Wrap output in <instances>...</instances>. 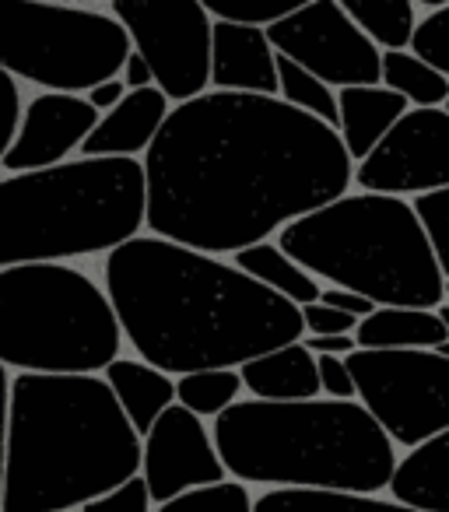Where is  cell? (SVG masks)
<instances>
[{
    "label": "cell",
    "mask_w": 449,
    "mask_h": 512,
    "mask_svg": "<svg viewBox=\"0 0 449 512\" xmlns=\"http://www.w3.org/2000/svg\"><path fill=\"white\" fill-rule=\"evenodd\" d=\"M337 127L278 95L200 92L176 102L144 151V228L232 256L351 186Z\"/></svg>",
    "instance_id": "1"
},
{
    "label": "cell",
    "mask_w": 449,
    "mask_h": 512,
    "mask_svg": "<svg viewBox=\"0 0 449 512\" xmlns=\"http://www.w3.org/2000/svg\"><path fill=\"white\" fill-rule=\"evenodd\" d=\"M102 271L123 341L169 376L239 369L306 337L302 306L221 256L162 235H134L109 249Z\"/></svg>",
    "instance_id": "2"
},
{
    "label": "cell",
    "mask_w": 449,
    "mask_h": 512,
    "mask_svg": "<svg viewBox=\"0 0 449 512\" xmlns=\"http://www.w3.org/2000/svg\"><path fill=\"white\" fill-rule=\"evenodd\" d=\"M137 470L141 435L99 372L11 376L4 512H74Z\"/></svg>",
    "instance_id": "3"
},
{
    "label": "cell",
    "mask_w": 449,
    "mask_h": 512,
    "mask_svg": "<svg viewBox=\"0 0 449 512\" xmlns=\"http://www.w3.org/2000/svg\"><path fill=\"white\" fill-rule=\"evenodd\" d=\"M214 449L236 481L376 495L397 467L393 439L358 400H236L214 414Z\"/></svg>",
    "instance_id": "4"
},
{
    "label": "cell",
    "mask_w": 449,
    "mask_h": 512,
    "mask_svg": "<svg viewBox=\"0 0 449 512\" xmlns=\"http://www.w3.org/2000/svg\"><path fill=\"white\" fill-rule=\"evenodd\" d=\"M148 183L141 158L81 155L0 179V267L99 256L141 235Z\"/></svg>",
    "instance_id": "5"
},
{
    "label": "cell",
    "mask_w": 449,
    "mask_h": 512,
    "mask_svg": "<svg viewBox=\"0 0 449 512\" xmlns=\"http://www.w3.org/2000/svg\"><path fill=\"white\" fill-rule=\"evenodd\" d=\"M278 246L313 278L348 288L376 306L446 302V278L414 204L393 193H341L288 221Z\"/></svg>",
    "instance_id": "6"
},
{
    "label": "cell",
    "mask_w": 449,
    "mask_h": 512,
    "mask_svg": "<svg viewBox=\"0 0 449 512\" xmlns=\"http://www.w3.org/2000/svg\"><path fill=\"white\" fill-rule=\"evenodd\" d=\"M123 330L109 295L67 264L0 267V365L81 376L120 358Z\"/></svg>",
    "instance_id": "7"
},
{
    "label": "cell",
    "mask_w": 449,
    "mask_h": 512,
    "mask_svg": "<svg viewBox=\"0 0 449 512\" xmlns=\"http://www.w3.org/2000/svg\"><path fill=\"white\" fill-rule=\"evenodd\" d=\"M130 36L113 15L60 0H0V67L46 92L85 95L116 78Z\"/></svg>",
    "instance_id": "8"
},
{
    "label": "cell",
    "mask_w": 449,
    "mask_h": 512,
    "mask_svg": "<svg viewBox=\"0 0 449 512\" xmlns=\"http://www.w3.org/2000/svg\"><path fill=\"white\" fill-rule=\"evenodd\" d=\"M355 400L393 446H418L449 428V358L432 348H355L344 355Z\"/></svg>",
    "instance_id": "9"
},
{
    "label": "cell",
    "mask_w": 449,
    "mask_h": 512,
    "mask_svg": "<svg viewBox=\"0 0 449 512\" xmlns=\"http://www.w3.org/2000/svg\"><path fill=\"white\" fill-rule=\"evenodd\" d=\"M113 18L148 60L169 102H186L211 85V11L200 0H113Z\"/></svg>",
    "instance_id": "10"
},
{
    "label": "cell",
    "mask_w": 449,
    "mask_h": 512,
    "mask_svg": "<svg viewBox=\"0 0 449 512\" xmlns=\"http://www.w3.org/2000/svg\"><path fill=\"white\" fill-rule=\"evenodd\" d=\"M264 29L281 57L302 64L330 88L379 85L383 50L351 22L337 0H309Z\"/></svg>",
    "instance_id": "11"
},
{
    "label": "cell",
    "mask_w": 449,
    "mask_h": 512,
    "mask_svg": "<svg viewBox=\"0 0 449 512\" xmlns=\"http://www.w3.org/2000/svg\"><path fill=\"white\" fill-rule=\"evenodd\" d=\"M351 183L372 193L421 197L449 186V113L442 106H411L383 141L355 165Z\"/></svg>",
    "instance_id": "12"
},
{
    "label": "cell",
    "mask_w": 449,
    "mask_h": 512,
    "mask_svg": "<svg viewBox=\"0 0 449 512\" xmlns=\"http://www.w3.org/2000/svg\"><path fill=\"white\" fill-rule=\"evenodd\" d=\"M141 477L148 484L151 502L162 505L183 491L225 481L229 470L221 463L204 421L183 404H169L144 432Z\"/></svg>",
    "instance_id": "13"
},
{
    "label": "cell",
    "mask_w": 449,
    "mask_h": 512,
    "mask_svg": "<svg viewBox=\"0 0 449 512\" xmlns=\"http://www.w3.org/2000/svg\"><path fill=\"white\" fill-rule=\"evenodd\" d=\"M99 123V109L74 92H43L22 106V120L0 158L4 172H32L60 165L81 151L85 137Z\"/></svg>",
    "instance_id": "14"
},
{
    "label": "cell",
    "mask_w": 449,
    "mask_h": 512,
    "mask_svg": "<svg viewBox=\"0 0 449 512\" xmlns=\"http://www.w3.org/2000/svg\"><path fill=\"white\" fill-rule=\"evenodd\" d=\"M211 85L221 92L278 95V50L267 39L264 25L214 18Z\"/></svg>",
    "instance_id": "15"
},
{
    "label": "cell",
    "mask_w": 449,
    "mask_h": 512,
    "mask_svg": "<svg viewBox=\"0 0 449 512\" xmlns=\"http://www.w3.org/2000/svg\"><path fill=\"white\" fill-rule=\"evenodd\" d=\"M165 116H169V95L158 85L127 88V95L109 113L99 116L92 134L81 144V155H144L151 148V141H155V134L162 130Z\"/></svg>",
    "instance_id": "16"
},
{
    "label": "cell",
    "mask_w": 449,
    "mask_h": 512,
    "mask_svg": "<svg viewBox=\"0 0 449 512\" xmlns=\"http://www.w3.org/2000/svg\"><path fill=\"white\" fill-rule=\"evenodd\" d=\"M407 99L386 85H344L337 88V134L351 162H362L383 134L407 113Z\"/></svg>",
    "instance_id": "17"
},
{
    "label": "cell",
    "mask_w": 449,
    "mask_h": 512,
    "mask_svg": "<svg viewBox=\"0 0 449 512\" xmlns=\"http://www.w3.org/2000/svg\"><path fill=\"white\" fill-rule=\"evenodd\" d=\"M386 491L393 502H404L411 509L449 512V428L411 446V453L393 467Z\"/></svg>",
    "instance_id": "18"
},
{
    "label": "cell",
    "mask_w": 449,
    "mask_h": 512,
    "mask_svg": "<svg viewBox=\"0 0 449 512\" xmlns=\"http://www.w3.org/2000/svg\"><path fill=\"white\" fill-rule=\"evenodd\" d=\"M243 390L257 400H309L320 397V372L316 355L306 348V341L281 344L274 351L250 358L239 365Z\"/></svg>",
    "instance_id": "19"
},
{
    "label": "cell",
    "mask_w": 449,
    "mask_h": 512,
    "mask_svg": "<svg viewBox=\"0 0 449 512\" xmlns=\"http://www.w3.org/2000/svg\"><path fill=\"white\" fill-rule=\"evenodd\" d=\"M99 376L116 393L123 414L141 439L158 421V414L169 404H176V379L169 372L155 369V365L141 362V358H113Z\"/></svg>",
    "instance_id": "20"
},
{
    "label": "cell",
    "mask_w": 449,
    "mask_h": 512,
    "mask_svg": "<svg viewBox=\"0 0 449 512\" xmlns=\"http://www.w3.org/2000/svg\"><path fill=\"white\" fill-rule=\"evenodd\" d=\"M446 337L439 313L421 306H376L355 327L358 348H435Z\"/></svg>",
    "instance_id": "21"
},
{
    "label": "cell",
    "mask_w": 449,
    "mask_h": 512,
    "mask_svg": "<svg viewBox=\"0 0 449 512\" xmlns=\"http://www.w3.org/2000/svg\"><path fill=\"white\" fill-rule=\"evenodd\" d=\"M232 264H236L239 271L250 274V278H257L260 285H267L271 292L285 295V299L295 302V306H309V302L320 299V281H316L302 264H295L292 256L271 239L253 242V246H246V249H236V253H232Z\"/></svg>",
    "instance_id": "22"
},
{
    "label": "cell",
    "mask_w": 449,
    "mask_h": 512,
    "mask_svg": "<svg viewBox=\"0 0 449 512\" xmlns=\"http://www.w3.org/2000/svg\"><path fill=\"white\" fill-rule=\"evenodd\" d=\"M253 512H421L393 498L327 488H271L253 498Z\"/></svg>",
    "instance_id": "23"
},
{
    "label": "cell",
    "mask_w": 449,
    "mask_h": 512,
    "mask_svg": "<svg viewBox=\"0 0 449 512\" xmlns=\"http://www.w3.org/2000/svg\"><path fill=\"white\" fill-rule=\"evenodd\" d=\"M379 85L404 95L407 106H442L449 95V78L411 50H383Z\"/></svg>",
    "instance_id": "24"
},
{
    "label": "cell",
    "mask_w": 449,
    "mask_h": 512,
    "mask_svg": "<svg viewBox=\"0 0 449 512\" xmlns=\"http://www.w3.org/2000/svg\"><path fill=\"white\" fill-rule=\"evenodd\" d=\"M348 18L379 46V50H407L418 25L414 0H337Z\"/></svg>",
    "instance_id": "25"
},
{
    "label": "cell",
    "mask_w": 449,
    "mask_h": 512,
    "mask_svg": "<svg viewBox=\"0 0 449 512\" xmlns=\"http://www.w3.org/2000/svg\"><path fill=\"white\" fill-rule=\"evenodd\" d=\"M243 393L239 369H197L176 379V404L193 411L197 418H214Z\"/></svg>",
    "instance_id": "26"
},
{
    "label": "cell",
    "mask_w": 449,
    "mask_h": 512,
    "mask_svg": "<svg viewBox=\"0 0 449 512\" xmlns=\"http://www.w3.org/2000/svg\"><path fill=\"white\" fill-rule=\"evenodd\" d=\"M278 99H285L288 106L306 109V113L320 116L323 123L337 127V88H330L327 81H320L316 74H309L306 67L281 57V53H278Z\"/></svg>",
    "instance_id": "27"
},
{
    "label": "cell",
    "mask_w": 449,
    "mask_h": 512,
    "mask_svg": "<svg viewBox=\"0 0 449 512\" xmlns=\"http://www.w3.org/2000/svg\"><path fill=\"white\" fill-rule=\"evenodd\" d=\"M158 512H253V495L250 484L225 477L218 484H204V488L169 498V502L158 505Z\"/></svg>",
    "instance_id": "28"
},
{
    "label": "cell",
    "mask_w": 449,
    "mask_h": 512,
    "mask_svg": "<svg viewBox=\"0 0 449 512\" xmlns=\"http://www.w3.org/2000/svg\"><path fill=\"white\" fill-rule=\"evenodd\" d=\"M407 50L418 53L421 60H428L435 71H442L449 78V4L432 8V15H425L414 25V36Z\"/></svg>",
    "instance_id": "29"
},
{
    "label": "cell",
    "mask_w": 449,
    "mask_h": 512,
    "mask_svg": "<svg viewBox=\"0 0 449 512\" xmlns=\"http://www.w3.org/2000/svg\"><path fill=\"white\" fill-rule=\"evenodd\" d=\"M211 18H229V22H250V25H271L274 18L302 8L309 0H200Z\"/></svg>",
    "instance_id": "30"
},
{
    "label": "cell",
    "mask_w": 449,
    "mask_h": 512,
    "mask_svg": "<svg viewBox=\"0 0 449 512\" xmlns=\"http://www.w3.org/2000/svg\"><path fill=\"white\" fill-rule=\"evenodd\" d=\"M414 211H418L421 225H425L428 239H432L442 278L449 281V186L435 193H421V197L414 200Z\"/></svg>",
    "instance_id": "31"
},
{
    "label": "cell",
    "mask_w": 449,
    "mask_h": 512,
    "mask_svg": "<svg viewBox=\"0 0 449 512\" xmlns=\"http://www.w3.org/2000/svg\"><path fill=\"white\" fill-rule=\"evenodd\" d=\"M81 512H151V495H148V484H144L141 470H137L134 477H127L120 488L85 502Z\"/></svg>",
    "instance_id": "32"
},
{
    "label": "cell",
    "mask_w": 449,
    "mask_h": 512,
    "mask_svg": "<svg viewBox=\"0 0 449 512\" xmlns=\"http://www.w3.org/2000/svg\"><path fill=\"white\" fill-rule=\"evenodd\" d=\"M316 372H320V393H327L330 400H355V379L344 355H316Z\"/></svg>",
    "instance_id": "33"
},
{
    "label": "cell",
    "mask_w": 449,
    "mask_h": 512,
    "mask_svg": "<svg viewBox=\"0 0 449 512\" xmlns=\"http://www.w3.org/2000/svg\"><path fill=\"white\" fill-rule=\"evenodd\" d=\"M302 323H306L309 334H355L358 316L341 313V309L316 299L309 306H302Z\"/></svg>",
    "instance_id": "34"
},
{
    "label": "cell",
    "mask_w": 449,
    "mask_h": 512,
    "mask_svg": "<svg viewBox=\"0 0 449 512\" xmlns=\"http://www.w3.org/2000/svg\"><path fill=\"white\" fill-rule=\"evenodd\" d=\"M18 120H22V88H18V78H11L0 67V158L8 151L11 137H15Z\"/></svg>",
    "instance_id": "35"
},
{
    "label": "cell",
    "mask_w": 449,
    "mask_h": 512,
    "mask_svg": "<svg viewBox=\"0 0 449 512\" xmlns=\"http://www.w3.org/2000/svg\"><path fill=\"white\" fill-rule=\"evenodd\" d=\"M320 302H327V306L341 309V313H351V316H369L372 309H376V302L365 299V295L358 292H348V288H320Z\"/></svg>",
    "instance_id": "36"
},
{
    "label": "cell",
    "mask_w": 449,
    "mask_h": 512,
    "mask_svg": "<svg viewBox=\"0 0 449 512\" xmlns=\"http://www.w3.org/2000/svg\"><path fill=\"white\" fill-rule=\"evenodd\" d=\"M302 341L313 355H351L358 348L355 334H309Z\"/></svg>",
    "instance_id": "37"
},
{
    "label": "cell",
    "mask_w": 449,
    "mask_h": 512,
    "mask_svg": "<svg viewBox=\"0 0 449 512\" xmlns=\"http://www.w3.org/2000/svg\"><path fill=\"white\" fill-rule=\"evenodd\" d=\"M123 95H127V85H123V78L116 74V78H106V81H99V85L88 88L85 99L92 102V106L99 109V116H102V113H109V109H113Z\"/></svg>",
    "instance_id": "38"
},
{
    "label": "cell",
    "mask_w": 449,
    "mask_h": 512,
    "mask_svg": "<svg viewBox=\"0 0 449 512\" xmlns=\"http://www.w3.org/2000/svg\"><path fill=\"white\" fill-rule=\"evenodd\" d=\"M8 393H11L8 365H0V512H4V446H8Z\"/></svg>",
    "instance_id": "39"
},
{
    "label": "cell",
    "mask_w": 449,
    "mask_h": 512,
    "mask_svg": "<svg viewBox=\"0 0 449 512\" xmlns=\"http://www.w3.org/2000/svg\"><path fill=\"white\" fill-rule=\"evenodd\" d=\"M120 78H123V85H127V88H148V85H155V74H151L148 60H144L137 50L127 53V60H123V67H120Z\"/></svg>",
    "instance_id": "40"
},
{
    "label": "cell",
    "mask_w": 449,
    "mask_h": 512,
    "mask_svg": "<svg viewBox=\"0 0 449 512\" xmlns=\"http://www.w3.org/2000/svg\"><path fill=\"white\" fill-rule=\"evenodd\" d=\"M435 313H439L442 327H446V334H449V302H439V306H435Z\"/></svg>",
    "instance_id": "41"
},
{
    "label": "cell",
    "mask_w": 449,
    "mask_h": 512,
    "mask_svg": "<svg viewBox=\"0 0 449 512\" xmlns=\"http://www.w3.org/2000/svg\"><path fill=\"white\" fill-rule=\"evenodd\" d=\"M435 355H442V358H449V337H446V341H439V344H435Z\"/></svg>",
    "instance_id": "42"
},
{
    "label": "cell",
    "mask_w": 449,
    "mask_h": 512,
    "mask_svg": "<svg viewBox=\"0 0 449 512\" xmlns=\"http://www.w3.org/2000/svg\"><path fill=\"white\" fill-rule=\"evenodd\" d=\"M414 4H425V8H442V4H449V0H414Z\"/></svg>",
    "instance_id": "43"
},
{
    "label": "cell",
    "mask_w": 449,
    "mask_h": 512,
    "mask_svg": "<svg viewBox=\"0 0 449 512\" xmlns=\"http://www.w3.org/2000/svg\"><path fill=\"white\" fill-rule=\"evenodd\" d=\"M60 4H92V0H60Z\"/></svg>",
    "instance_id": "44"
},
{
    "label": "cell",
    "mask_w": 449,
    "mask_h": 512,
    "mask_svg": "<svg viewBox=\"0 0 449 512\" xmlns=\"http://www.w3.org/2000/svg\"><path fill=\"white\" fill-rule=\"evenodd\" d=\"M442 109H446V113H449V95H446V102H442Z\"/></svg>",
    "instance_id": "45"
},
{
    "label": "cell",
    "mask_w": 449,
    "mask_h": 512,
    "mask_svg": "<svg viewBox=\"0 0 449 512\" xmlns=\"http://www.w3.org/2000/svg\"><path fill=\"white\" fill-rule=\"evenodd\" d=\"M446 302H449V281H446Z\"/></svg>",
    "instance_id": "46"
}]
</instances>
